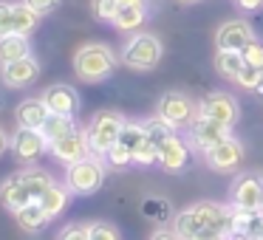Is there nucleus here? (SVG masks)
I'll use <instances>...</instances> for the list:
<instances>
[{
    "instance_id": "393cba45",
    "label": "nucleus",
    "mask_w": 263,
    "mask_h": 240,
    "mask_svg": "<svg viewBox=\"0 0 263 240\" xmlns=\"http://www.w3.org/2000/svg\"><path fill=\"white\" fill-rule=\"evenodd\" d=\"M144 20H147V9L142 6H122L119 12H116L114 17V26L119 31H136L144 26Z\"/></svg>"
},
{
    "instance_id": "58836bf2",
    "label": "nucleus",
    "mask_w": 263,
    "mask_h": 240,
    "mask_svg": "<svg viewBox=\"0 0 263 240\" xmlns=\"http://www.w3.org/2000/svg\"><path fill=\"white\" fill-rule=\"evenodd\" d=\"M23 3H26L29 9H34L40 17H43V14H51L54 9L60 6V0H23Z\"/></svg>"
},
{
    "instance_id": "aec40b11",
    "label": "nucleus",
    "mask_w": 263,
    "mask_h": 240,
    "mask_svg": "<svg viewBox=\"0 0 263 240\" xmlns=\"http://www.w3.org/2000/svg\"><path fill=\"white\" fill-rule=\"evenodd\" d=\"M68 192L71 189L68 187H63V184H51V187L46 189V192L40 195V206H43V212H46L48 217H57L60 212L68 206Z\"/></svg>"
},
{
    "instance_id": "49530a36",
    "label": "nucleus",
    "mask_w": 263,
    "mask_h": 240,
    "mask_svg": "<svg viewBox=\"0 0 263 240\" xmlns=\"http://www.w3.org/2000/svg\"><path fill=\"white\" fill-rule=\"evenodd\" d=\"M260 215H263V206H260Z\"/></svg>"
},
{
    "instance_id": "ddd939ff",
    "label": "nucleus",
    "mask_w": 263,
    "mask_h": 240,
    "mask_svg": "<svg viewBox=\"0 0 263 240\" xmlns=\"http://www.w3.org/2000/svg\"><path fill=\"white\" fill-rule=\"evenodd\" d=\"M243 155H246L243 144H240L235 136H229L223 144H218V147H212L210 153H206V164H210L215 172H232V170L240 167Z\"/></svg>"
},
{
    "instance_id": "f704fd0d",
    "label": "nucleus",
    "mask_w": 263,
    "mask_h": 240,
    "mask_svg": "<svg viewBox=\"0 0 263 240\" xmlns=\"http://www.w3.org/2000/svg\"><path fill=\"white\" fill-rule=\"evenodd\" d=\"M240 54H243V63H246V65L263 71V40H257V37H255V40H252Z\"/></svg>"
},
{
    "instance_id": "c756f323",
    "label": "nucleus",
    "mask_w": 263,
    "mask_h": 240,
    "mask_svg": "<svg viewBox=\"0 0 263 240\" xmlns=\"http://www.w3.org/2000/svg\"><path fill=\"white\" fill-rule=\"evenodd\" d=\"M144 138H147L144 125H139V122H125V127H122V133H119V144H125L130 153H136Z\"/></svg>"
},
{
    "instance_id": "39448f33",
    "label": "nucleus",
    "mask_w": 263,
    "mask_h": 240,
    "mask_svg": "<svg viewBox=\"0 0 263 240\" xmlns=\"http://www.w3.org/2000/svg\"><path fill=\"white\" fill-rule=\"evenodd\" d=\"M105 181V164L99 158H82L77 164H68V175H65V187L77 195H91L102 187Z\"/></svg>"
},
{
    "instance_id": "f03ea898",
    "label": "nucleus",
    "mask_w": 263,
    "mask_h": 240,
    "mask_svg": "<svg viewBox=\"0 0 263 240\" xmlns=\"http://www.w3.org/2000/svg\"><path fill=\"white\" fill-rule=\"evenodd\" d=\"M116 54L102 43H88L74 54V74L82 82H102L114 74Z\"/></svg>"
},
{
    "instance_id": "2eb2a0df",
    "label": "nucleus",
    "mask_w": 263,
    "mask_h": 240,
    "mask_svg": "<svg viewBox=\"0 0 263 240\" xmlns=\"http://www.w3.org/2000/svg\"><path fill=\"white\" fill-rule=\"evenodd\" d=\"M0 76H3V82H6L9 88H26L40 76V65H37L34 57H23V59H17V63L3 65Z\"/></svg>"
},
{
    "instance_id": "9d476101",
    "label": "nucleus",
    "mask_w": 263,
    "mask_h": 240,
    "mask_svg": "<svg viewBox=\"0 0 263 240\" xmlns=\"http://www.w3.org/2000/svg\"><path fill=\"white\" fill-rule=\"evenodd\" d=\"M252 40H255V31H252V26L240 17L221 23L215 31V48L218 51H243Z\"/></svg>"
},
{
    "instance_id": "79ce46f5",
    "label": "nucleus",
    "mask_w": 263,
    "mask_h": 240,
    "mask_svg": "<svg viewBox=\"0 0 263 240\" xmlns=\"http://www.w3.org/2000/svg\"><path fill=\"white\" fill-rule=\"evenodd\" d=\"M223 240H257V237H252V234H243V232H229Z\"/></svg>"
},
{
    "instance_id": "cd10ccee",
    "label": "nucleus",
    "mask_w": 263,
    "mask_h": 240,
    "mask_svg": "<svg viewBox=\"0 0 263 240\" xmlns=\"http://www.w3.org/2000/svg\"><path fill=\"white\" fill-rule=\"evenodd\" d=\"M37 23H40V14L34 12V9H29L26 3H17L14 6V31L23 37H29L31 31L37 29Z\"/></svg>"
},
{
    "instance_id": "5701e85b",
    "label": "nucleus",
    "mask_w": 263,
    "mask_h": 240,
    "mask_svg": "<svg viewBox=\"0 0 263 240\" xmlns=\"http://www.w3.org/2000/svg\"><path fill=\"white\" fill-rule=\"evenodd\" d=\"M17 175L23 178L26 189L31 192V198H34V201H40V195L54 184V178L48 175L46 170H40V167H26V170H20V172H17Z\"/></svg>"
},
{
    "instance_id": "72a5a7b5",
    "label": "nucleus",
    "mask_w": 263,
    "mask_h": 240,
    "mask_svg": "<svg viewBox=\"0 0 263 240\" xmlns=\"http://www.w3.org/2000/svg\"><path fill=\"white\" fill-rule=\"evenodd\" d=\"M260 82H263V71L252 68V65H243V71L238 74V79H235V85L246 88V91H257V88H260Z\"/></svg>"
},
{
    "instance_id": "6e6552de",
    "label": "nucleus",
    "mask_w": 263,
    "mask_h": 240,
    "mask_svg": "<svg viewBox=\"0 0 263 240\" xmlns=\"http://www.w3.org/2000/svg\"><path fill=\"white\" fill-rule=\"evenodd\" d=\"M229 136H232V127H223L221 122H212L201 113L195 116L193 125H190V138H193V144L198 150H204V153H210L212 147L223 144Z\"/></svg>"
},
{
    "instance_id": "a18cd8bd",
    "label": "nucleus",
    "mask_w": 263,
    "mask_h": 240,
    "mask_svg": "<svg viewBox=\"0 0 263 240\" xmlns=\"http://www.w3.org/2000/svg\"><path fill=\"white\" fill-rule=\"evenodd\" d=\"M178 3H187V6H190V3H201V0H178Z\"/></svg>"
},
{
    "instance_id": "c85d7f7f",
    "label": "nucleus",
    "mask_w": 263,
    "mask_h": 240,
    "mask_svg": "<svg viewBox=\"0 0 263 240\" xmlns=\"http://www.w3.org/2000/svg\"><path fill=\"white\" fill-rule=\"evenodd\" d=\"M144 133H147V138L156 144V147H159V144H164L170 136H176V127H173L170 122H164L159 113H156L153 119L144 122Z\"/></svg>"
},
{
    "instance_id": "c03bdc74",
    "label": "nucleus",
    "mask_w": 263,
    "mask_h": 240,
    "mask_svg": "<svg viewBox=\"0 0 263 240\" xmlns=\"http://www.w3.org/2000/svg\"><path fill=\"white\" fill-rule=\"evenodd\" d=\"M9 147V138H6V133L0 130V155H3V150Z\"/></svg>"
},
{
    "instance_id": "423d86ee",
    "label": "nucleus",
    "mask_w": 263,
    "mask_h": 240,
    "mask_svg": "<svg viewBox=\"0 0 263 240\" xmlns=\"http://www.w3.org/2000/svg\"><path fill=\"white\" fill-rule=\"evenodd\" d=\"M198 113L206 116L212 122H221L223 127H235L240 119V108H238V99L232 93H223V91H215L210 96H204V102L198 105Z\"/></svg>"
},
{
    "instance_id": "b1692460",
    "label": "nucleus",
    "mask_w": 263,
    "mask_h": 240,
    "mask_svg": "<svg viewBox=\"0 0 263 240\" xmlns=\"http://www.w3.org/2000/svg\"><path fill=\"white\" fill-rule=\"evenodd\" d=\"M243 54L240 51H218L215 54V71L223 76V79H238V74L243 71Z\"/></svg>"
},
{
    "instance_id": "a211bd4d",
    "label": "nucleus",
    "mask_w": 263,
    "mask_h": 240,
    "mask_svg": "<svg viewBox=\"0 0 263 240\" xmlns=\"http://www.w3.org/2000/svg\"><path fill=\"white\" fill-rule=\"evenodd\" d=\"M48 116H51V110L46 108L43 99H26V102L17 105V125L20 127H37L40 130Z\"/></svg>"
},
{
    "instance_id": "9b49d317",
    "label": "nucleus",
    "mask_w": 263,
    "mask_h": 240,
    "mask_svg": "<svg viewBox=\"0 0 263 240\" xmlns=\"http://www.w3.org/2000/svg\"><path fill=\"white\" fill-rule=\"evenodd\" d=\"M232 206L235 209H260L263 206V178L255 172H243L232 184Z\"/></svg>"
},
{
    "instance_id": "7c9ffc66",
    "label": "nucleus",
    "mask_w": 263,
    "mask_h": 240,
    "mask_svg": "<svg viewBox=\"0 0 263 240\" xmlns=\"http://www.w3.org/2000/svg\"><path fill=\"white\" fill-rule=\"evenodd\" d=\"M105 161H108L114 170H125V167L136 164V161H133V153L125 147V144H119V142H116L114 147L108 150V153H105Z\"/></svg>"
},
{
    "instance_id": "20e7f679",
    "label": "nucleus",
    "mask_w": 263,
    "mask_h": 240,
    "mask_svg": "<svg viewBox=\"0 0 263 240\" xmlns=\"http://www.w3.org/2000/svg\"><path fill=\"white\" fill-rule=\"evenodd\" d=\"M125 127V119H122L116 110H99L97 116L88 125V144H91V153L105 155L116 142H119V133Z\"/></svg>"
},
{
    "instance_id": "de8ad7c7",
    "label": "nucleus",
    "mask_w": 263,
    "mask_h": 240,
    "mask_svg": "<svg viewBox=\"0 0 263 240\" xmlns=\"http://www.w3.org/2000/svg\"><path fill=\"white\" fill-rule=\"evenodd\" d=\"M0 105H3V102H0Z\"/></svg>"
},
{
    "instance_id": "4be33fe9",
    "label": "nucleus",
    "mask_w": 263,
    "mask_h": 240,
    "mask_svg": "<svg viewBox=\"0 0 263 240\" xmlns=\"http://www.w3.org/2000/svg\"><path fill=\"white\" fill-rule=\"evenodd\" d=\"M17 215V223H20V229L23 232H40L43 226H46L51 217L43 212V206H40V201H31V204H26L20 212H14Z\"/></svg>"
},
{
    "instance_id": "4468645a",
    "label": "nucleus",
    "mask_w": 263,
    "mask_h": 240,
    "mask_svg": "<svg viewBox=\"0 0 263 240\" xmlns=\"http://www.w3.org/2000/svg\"><path fill=\"white\" fill-rule=\"evenodd\" d=\"M40 99L46 102V108L57 116H74L77 108H80V96H77V91L71 85H51V88L43 91Z\"/></svg>"
},
{
    "instance_id": "c9c22d12",
    "label": "nucleus",
    "mask_w": 263,
    "mask_h": 240,
    "mask_svg": "<svg viewBox=\"0 0 263 240\" xmlns=\"http://www.w3.org/2000/svg\"><path fill=\"white\" fill-rule=\"evenodd\" d=\"M88 234H91V240H119L116 226H110V223H105V221L88 223Z\"/></svg>"
},
{
    "instance_id": "4c0bfd02",
    "label": "nucleus",
    "mask_w": 263,
    "mask_h": 240,
    "mask_svg": "<svg viewBox=\"0 0 263 240\" xmlns=\"http://www.w3.org/2000/svg\"><path fill=\"white\" fill-rule=\"evenodd\" d=\"M57 240H91V234H88L85 223H71V226H65L63 232H60Z\"/></svg>"
},
{
    "instance_id": "f257e3e1",
    "label": "nucleus",
    "mask_w": 263,
    "mask_h": 240,
    "mask_svg": "<svg viewBox=\"0 0 263 240\" xmlns=\"http://www.w3.org/2000/svg\"><path fill=\"white\" fill-rule=\"evenodd\" d=\"M204 229H221L229 234L235 229V209L215 201H198L173 217V232L181 240H193Z\"/></svg>"
},
{
    "instance_id": "2f4dec72",
    "label": "nucleus",
    "mask_w": 263,
    "mask_h": 240,
    "mask_svg": "<svg viewBox=\"0 0 263 240\" xmlns=\"http://www.w3.org/2000/svg\"><path fill=\"white\" fill-rule=\"evenodd\" d=\"M91 9H93V17L97 20H102V23H114L116 12H119L122 6H119V0H93Z\"/></svg>"
},
{
    "instance_id": "7ed1b4c3",
    "label": "nucleus",
    "mask_w": 263,
    "mask_h": 240,
    "mask_svg": "<svg viewBox=\"0 0 263 240\" xmlns=\"http://www.w3.org/2000/svg\"><path fill=\"white\" fill-rule=\"evenodd\" d=\"M161 54H164V48H161L159 37L142 31V34H133L125 43V48H122V63L133 71H153L161 63Z\"/></svg>"
},
{
    "instance_id": "bb28decb",
    "label": "nucleus",
    "mask_w": 263,
    "mask_h": 240,
    "mask_svg": "<svg viewBox=\"0 0 263 240\" xmlns=\"http://www.w3.org/2000/svg\"><path fill=\"white\" fill-rule=\"evenodd\" d=\"M40 130H43V136L48 138V144H54L57 138H63V136H68V133H74L77 125H74V116H57V113H51Z\"/></svg>"
},
{
    "instance_id": "a19ab883",
    "label": "nucleus",
    "mask_w": 263,
    "mask_h": 240,
    "mask_svg": "<svg viewBox=\"0 0 263 240\" xmlns=\"http://www.w3.org/2000/svg\"><path fill=\"white\" fill-rule=\"evenodd\" d=\"M150 240H181L176 232H170V229H159L156 234H150Z\"/></svg>"
},
{
    "instance_id": "6ab92c4d",
    "label": "nucleus",
    "mask_w": 263,
    "mask_h": 240,
    "mask_svg": "<svg viewBox=\"0 0 263 240\" xmlns=\"http://www.w3.org/2000/svg\"><path fill=\"white\" fill-rule=\"evenodd\" d=\"M23 57H31L29 37L17 34V31L0 37V63L9 65V63H17V59H23Z\"/></svg>"
},
{
    "instance_id": "37998d69",
    "label": "nucleus",
    "mask_w": 263,
    "mask_h": 240,
    "mask_svg": "<svg viewBox=\"0 0 263 240\" xmlns=\"http://www.w3.org/2000/svg\"><path fill=\"white\" fill-rule=\"evenodd\" d=\"M119 6H142V9H147V0H119Z\"/></svg>"
},
{
    "instance_id": "a878e982",
    "label": "nucleus",
    "mask_w": 263,
    "mask_h": 240,
    "mask_svg": "<svg viewBox=\"0 0 263 240\" xmlns=\"http://www.w3.org/2000/svg\"><path fill=\"white\" fill-rule=\"evenodd\" d=\"M142 215L153 223H167L173 217V206H170V201L161 198V195H150V198L142 201Z\"/></svg>"
},
{
    "instance_id": "412c9836",
    "label": "nucleus",
    "mask_w": 263,
    "mask_h": 240,
    "mask_svg": "<svg viewBox=\"0 0 263 240\" xmlns=\"http://www.w3.org/2000/svg\"><path fill=\"white\" fill-rule=\"evenodd\" d=\"M232 232H243V234H252V237L260 240L263 237V215H260V209H235V229Z\"/></svg>"
},
{
    "instance_id": "0eeeda50",
    "label": "nucleus",
    "mask_w": 263,
    "mask_h": 240,
    "mask_svg": "<svg viewBox=\"0 0 263 240\" xmlns=\"http://www.w3.org/2000/svg\"><path fill=\"white\" fill-rule=\"evenodd\" d=\"M159 116L164 122H170L173 127H187V125H193V119L198 116V110H195L193 99H190L187 93L170 91V93H164V96L159 99Z\"/></svg>"
},
{
    "instance_id": "f3484780",
    "label": "nucleus",
    "mask_w": 263,
    "mask_h": 240,
    "mask_svg": "<svg viewBox=\"0 0 263 240\" xmlns=\"http://www.w3.org/2000/svg\"><path fill=\"white\" fill-rule=\"evenodd\" d=\"M0 201H3V206L6 209H12V212H20L26 204H31V192L26 189V184H23V178L14 172L12 178H6V181L0 184Z\"/></svg>"
},
{
    "instance_id": "dca6fc26",
    "label": "nucleus",
    "mask_w": 263,
    "mask_h": 240,
    "mask_svg": "<svg viewBox=\"0 0 263 240\" xmlns=\"http://www.w3.org/2000/svg\"><path fill=\"white\" fill-rule=\"evenodd\" d=\"M187 142L181 136H170L164 144H159V164L167 172H181L187 164Z\"/></svg>"
},
{
    "instance_id": "ea45409f",
    "label": "nucleus",
    "mask_w": 263,
    "mask_h": 240,
    "mask_svg": "<svg viewBox=\"0 0 263 240\" xmlns=\"http://www.w3.org/2000/svg\"><path fill=\"white\" fill-rule=\"evenodd\" d=\"M238 3V9H243V12H257V9H263V0H235Z\"/></svg>"
},
{
    "instance_id": "1a4fd4ad",
    "label": "nucleus",
    "mask_w": 263,
    "mask_h": 240,
    "mask_svg": "<svg viewBox=\"0 0 263 240\" xmlns=\"http://www.w3.org/2000/svg\"><path fill=\"white\" fill-rule=\"evenodd\" d=\"M48 147H51L48 138L37 127H17V133L12 136V150L17 155V161H23V164H34Z\"/></svg>"
},
{
    "instance_id": "f8f14e48",
    "label": "nucleus",
    "mask_w": 263,
    "mask_h": 240,
    "mask_svg": "<svg viewBox=\"0 0 263 240\" xmlns=\"http://www.w3.org/2000/svg\"><path fill=\"white\" fill-rule=\"evenodd\" d=\"M48 150H51L54 158L63 161V164H77V161L88 158V153H91L88 133L85 130H74V133H68V136L57 138V142H54Z\"/></svg>"
},
{
    "instance_id": "09e8293b",
    "label": "nucleus",
    "mask_w": 263,
    "mask_h": 240,
    "mask_svg": "<svg viewBox=\"0 0 263 240\" xmlns=\"http://www.w3.org/2000/svg\"><path fill=\"white\" fill-rule=\"evenodd\" d=\"M260 240H263V237H260Z\"/></svg>"
},
{
    "instance_id": "e433bc0d",
    "label": "nucleus",
    "mask_w": 263,
    "mask_h": 240,
    "mask_svg": "<svg viewBox=\"0 0 263 240\" xmlns=\"http://www.w3.org/2000/svg\"><path fill=\"white\" fill-rule=\"evenodd\" d=\"M14 31V6L0 0V37Z\"/></svg>"
},
{
    "instance_id": "473e14b6",
    "label": "nucleus",
    "mask_w": 263,
    "mask_h": 240,
    "mask_svg": "<svg viewBox=\"0 0 263 240\" xmlns=\"http://www.w3.org/2000/svg\"><path fill=\"white\" fill-rule=\"evenodd\" d=\"M133 161L142 167H150V164H159V147H156L150 138H144L142 144H139V150L133 153Z\"/></svg>"
}]
</instances>
